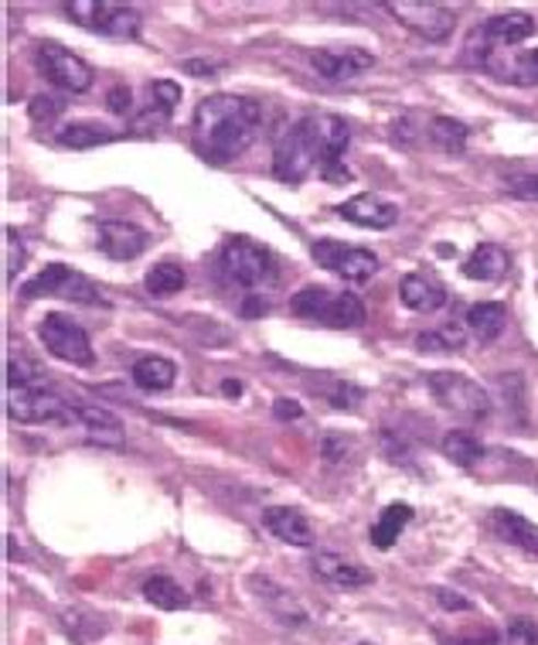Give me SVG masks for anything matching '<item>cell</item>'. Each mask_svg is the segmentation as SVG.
Returning <instances> with one entry per match:
<instances>
[{
  "label": "cell",
  "instance_id": "2e32d148",
  "mask_svg": "<svg viewBox=\"0 0 538 645\" xmlns=\"http://www.w3.org/2000/svg\"><path fill=\"white\" fill-rule=\"evenodd\" d=\"M313 574L334 584V588H341V591H358L375 580V574L368 567L347 561V557H337V553H318V557H313Z\"/></svg>",
  "mask_w": 538,
  "mask_h": 645
},
{
  "label": "cell",
  "instance_id": "6da1fadb",
  "mask_svg": "<svg viewBox=\"0 0 538 645\" xmlns=\"http://www.w3.org/2000/svg\"><path fill=\"white\" fill-rule=\"evenodd\" d=\"M263 123V106L245 97H229V92H215L202 100L192 116V137L202 158L226 165L256 140Z\"/></svg>",
  "mask_w": 538,
  "mask_h": 645
},
{
  "label": "cell",
  "instance_id": "5b68a950",
  "mask_svg": "<svg viewBox=\"0 0 538 645\" xmlns=\"http://www.w3.org/2000/svg\"><path fill=\"white\" fill-rule=\"evenodd\" d=\"M382 8L402 27H409L416 38L430 45H443L447 38H454V31H457V14L443 4H433V0H386Z\"/></svg>",
  "mask_w": 538,
  "mask_h": 645
},
{
  "label": "cell",
  "instance_id": "ba28073f",
  "mask_svg": "<svg viewBox=\"0 0 538 645\" xmlns=\"http://www.w3.org/2000/svg\"><path fill=\"white\" fill-rule=\"evenodd\" d=\"M38 338L42 346L69 365H92L96 362V352H92L89 335L79 321L66 318V315H45V321L38 325Z\"/></svg>",
  "mask_w": 538,
  "mask_h": 645
},
{
  "label": "cell",
  "instance_id": "f6af8a7d",
  "mask_svg": "<svg viewBox=\"0 0 538 645\" xmlns=\"http://www.w3.org/2000/svg\"><path fill=\"white\" fill-rule=\"evenodd\" d=\"M218 66L215 61H202V58H192V61H184V72H192V76H211Z\"/></svg>",
  "mask_w": 538,
  "mask_h": 645
},
{
  "label": "cell",
  "instance_id": "30bf717a",
  "mask_svg": "<svg viewBox=\"0 0 538 645\" xmlns=\"http://www.w3.org/2000/svg\"><path fill=\"white\" fill-rule=\"evenodd\" d=\"M313 168H321V165H318V150H313V140H310V134H307V123L297 120L294 127L279 137V144H276V150H273V174H276L279 181L297 184V181H304Z\"/></svg>",
  "mask_w": 538,
  "mask_h": 645
},
{
  "label": "cell",
  "instance_id": "603a6c76",
  "mask_svg": "<svg viewBox=\"0 0 538 645\" xmlns=\"http://www.w3.org/2000/svg\"><path fill=\"white\" fill-rule=\"evenodd\" d=\"M130 376H134V383H137L140 389H147V393H164V389H171L174 380H178V365H174L171 359H164V355H144V359L134 362Z\"/></svg>",
  "mask_w": 538,
  "mask_h": 645
},
{
  "label": "cell",
  "instance_id": "7402d4cb",
  "mask_svg": "<svg viewBox=\"0 0 538 645\" xmlns=\"http://www.w3.org/2000/svg\"><path fill=\"white\" fill-rule=\"evenodd\" d=\"M504 325H508V307L497 304V301H481L467 312V331L478 338L481 346L497 342Z\"/></svg>",
  "mask_w": 538,
  "mask_h": 645
},
{
  "label": "cell",
  "instance_id": "ffe728a7",
  "mask_svg": "<svg viewBox=\"0 0 538 645\" xmlns=\"http://www.w3.org/2000/svg\"><path fill=\"white\" fill-rule=\"evenodd\" d=\"M531 35H535V18L525 14V11L494 14V18H488V24L481 31V38L491 42V45H518Z\"/></svg>",
  "mask_w": 538,
  "mask_h": 645
},
{
  "label": "cell",
  "instance_id": "4316f807",
  "mask_svg": "<svg viewBox=\"0 0 538 645\" xmlns=\"http://www.w3.org/2000/svg\"><path fill=\"white\" fill-rule=\"evenodd\" d=\"M187 284V276H184V267L174 263V260H161V263H153L144 276V287L150 297H174L181 294Z\"/></svg>",
  "mask_w": 538,
  "mask_h": 645
},
{
  "label": "cell",
  "instance_id": "5bb4252c",
  "mask_svg": "<svg viewBox=\"0 0 538 645\" xmlns=\"http://www.w3.org/2000/svg\"><path fill=\"white\" fill-rule=\"evenodd\" d=\"M147 242H150V236L134 223L106 219L96 226V246L110 260H137L147 250Z\"/></svg>",
  "mask_w": 538,
  "mask_h": 645
},
{
  "label": "cell",
  "instance_id": "d4e9b609",
  "mask_svg": "<svg viewBox=\"0 0 538 645\" xmlns=\"http://www.w3.org/2000/svg\"><path fill=\"white\" fill-rule=\"evenodd\" d=\"M307 386L318 393L321 399H328L334 410H355L362 399H365V389L362 386L347 383L341 376H318V380H310Z\"/></svg>",
  "mask_w": 538,
  "mask_h": 645
},
{
  "label": "cell",
  "instance_id": "f546056e",
  "mask_svg": "<svg viewBox=\"0 0 538 645\" xmlns=\"http://www.w3.org/2000/svg\"><path fill=\"white\" fill-rule=\"evenodd\" d=\"M144 598H147L153 608H161V611H181V608H187L184 588H181V584H178L174 577H168V574L150 577V580L144 584Z\"/></svg>",
  "mask_w": 538,
  "mask_h": 645
},
{
  "label": "cell",
  "instance_id": "b9f144b4",
  "mask_svg": "<svg viewBox=\"0 0 538 645\" xmlns=\"http://www.w3.org/2000/svg\"><path fill=\"white\" fill-rule=\"evenodd\" d=\"M436 601L443 611H473V601L457 595V591H447V588H436Z\"/></svg>",
  "mask_w": 538,
  "mask_h": 645
},
{
  "label": "cell",
  "instance_id": "7bdbcfd3",
  "mask_svg": "<svg viewBox=\"0 0 538 645\" xmlns=\"http://www.w3.org/2000/svg\"><path fill=\"white\" fill-rule=\"evenodd\" d=\"M344 451H347V441H344V438H334V434H324V438H321V454H324V461H341Z\"/></svg>",
  "mask_w": 538,
  "mask_h": 645
},
{
  "label": "cell",
  "instance_id": "d6986e66",
  "mask_svg": "<svg viewBox=\"0 0 538 645\" xmlns=\"http://www.w3.org/2000/svg\"><path fill=\"white\" fill-rule=\"evenodd\" d=\"M399 301L409 307V312H420V315H433L439 312L443 304H447V291H443L436 281L423 273H409L405 281L399 284Z\"/></svg>",
  "mask_w": 538,
  "mask_h": 645
},
{
  "label": "cell",
  "instance_id": "f1b7e54d",
  "mask_svg": "<svg viewBox=\"0 0 538 645\" xmlns=\"http://www.w3.org/2000/svg\"><path fill=\"white\" fill-rule=\"evenodd\" d=\"M72 270L66 263H48L42 273H35L31 281L21 287V297L24 301H35V297H61V291H66Z\"/></svg>",
  "mask_w": 538,
  "mask_h": 645
},
{
  "label": "cell",
  "instance_id": "7c38bea8",
  "mask_svg": "<svg viewBox=\"0 0 538 645\" xmlns=\"http://www.w3.org/2000/svg\"><path fill=\"white\" fill-rule=\"evenodd\" d=\"M304 123H307V134L313 140V150H318L321 174L337 168L347 144H352V127H347V120H341L334 113H310V116H304Z\"/></svg>",
  "mask_w": 538,
  "mask_h": 645
},
{
  "label": "cell",
  "instance_id": "8d00e7d4",
  "mask_svg": "<svg viewBox=\"0 0 538 645\" xmlns=\"http://www.w3.org/2000/svg\"><path fill=\"white\" fill-rule=\"evenodd\" d=\"M24 242L14 229H4V263H8V284L18 276V270L24 267Z\"/></svg>",
  "mask_w": 538,
  "mask_h": 645
},
{
  "label": "cell",
  "instance_id": "e575fe53",
  "mask_svg": "<svg viewBox=\"0 0 538 645\" xmlns=\"http://www.w3.org/2000/svg\"><path fill=\"white\" fill-rule=\"evenodd\" d=\"M27 113H31V120H35V123H45V127H51V123L66 113V100L48 97V92H45V97H35L27 103Z\"/></svg>",
  "mask_w": 538,
  "mask_h": 645
},
{
  "label": "cell",
  "instance_id": "836d02e7",
  "mask_svg": "<svg viewBox=\"0 0 538 645\" xmlns=\"http://www.w3.org/2000/svg\"><path fill=\"white\" fill-rule=\"evenodd\" d=\"M76 423L89 427L92 434H116V430H119V420H116L110 410H103V407H89V404H82V407L76 410Z\"/></svg>",
  "mask_w": 538,
  "mask_h": 645
},
{
  "label": "cell",
  "instance_id": "60d3db41",
  "mask_svg": "<svg viewBox=\"0 0 538 645\" xmlns=\"http://www.w3.org/2000/svg\"><path fill=\"white\" fill-rule=\"evenodd\" d=\"M106 106H110V113H116V116H126L134 110V92H130V86H113L110 92H106Z\"/></svg>",
  "mask_w": 538,
  "mask_h": 645
},
{
  "label": "cell",
  "instance_id": "c3c4849f",
  "mask_svg": "<svg viewBox=\"0 0 538 645\" xmlns=\"http://www.w3.org/2000/svg\"><path fill=\"white\" fill-rule=\"evenodd\" d=\"M362 645H371V642H362Z\"/></svg>",
  "mask_w": 538,
  "mask_h": 645
},
{
  "label": "cell",
  "instance_id": "277c9868",
  "mask_svg": "<svg viewBox=\"0 0 538 645\" xmlns=\"http://www.w3.org/2000/svg\"><path fill=\"white\" fill-rule=\"evenodd\" d=\"M426 389L433 393V399L439 407H447L450 414L463 417V420H484L491 414V396L488 389L470 380L463 373H450V369H439V373H430Z\"/></svg>",
  "mask_w": 538,
  "mask_h": 645
},
{
  "label": "cell",
  "instance_id": "74e56055",
  "mask_svg": "<svg viewBox=\"0 0 538 645\" xmlns=\"http://www.w3.org/2000/svg\"><path fill=\"white\" fill-rule=\"evenodd\" d=\"M150 92H153V103L150 106H157L161 113H174V106H178V100H181V86L178 82H168V79H161V82H153L150 86Z\"/></svg>",
  "mask_w": 538,
  "mask_h": 645
},
{
  "label": "cell",
  "instance_id": "ab89813d",
  "mask_svg": "<svg viewBox=\"0 0 538 645\" xmlns=\"http://www.w3.org/2000/svg\"><path fill=\"white\" fill-rule=\"evenodd\" d=\"M504 638H508V645H538V625L531 619H512Z\"/></svg>",
  "mask_w": 538,
  "mask_h": 645
},
{
  "label": "cell",
  "instance_id": "7dc6e473",
  "mask_svg": "<svg viewBox=\"0 0 538 645\" xmlns=\"http://www.w3.org/2000/svg\"><path fill=\"white\" fill-rule=\"evenodd\" d=\"M221 389H226L229 396H239V393H242V386H239V383H232V380H226V383H221Z\"/></svg>",
  "mask_w": 538,
  "mask_h": 645
},
{
  "label": "cell",
  "instance_id": "1f68e13d",
  "mask_svg": "<svg viewBox=\"0 0 538 645\" xmlns=\"http://www.w3.org/2000/svg\"><path fill=\"white\" fill-rule=\"evenodd\" d=\"M45 383V369L38 362H31L24 355L8 359V386L11 389H42Z\"/></svg>",
  "mask_w": 538,
  "mask_h": 645
},
{
  "label": "cell",
  "instance_id": "f35d334b",
  "mask_svg": "<svg viewBox=\"0 0 538 645\" xmlns=\"http://www.w3.org/2000/svg\"><path fill=\"white\" fill-rule=\"evenodd\" d=\"M512 79L522 82V86H538V48L518 55L515 69H512Z\"/></svg>",
  "mask_w": 538,
  "mask_h": 645
},
{
  "label": "cell",
  "instance_id": "cb8c5ba5",
  "mask_svg": "<svg viewBox=\"0 0 538 645\" xmlns=\"http://www.w3.org/2000/svg\"><path fill=\"white\" fill-rule=\"evenodd\" d=\"M409 519H413V509H409L405 502L386 506L382 512H378V519L371 522V533H368L371 546H378V550H392L396 540H399V533L409 527Z\"/></svg>",
  "mask_w": 538,
  "mask_h": 645
},
{
  "label": "cell",
  "instance_id": "8fae6325",
  "mask_svg": "<svg viewBox=\"0 0 538 645\" xmlns=\"http://www.w3.org/2000/svg\"><path fill=\"white\" fill-rule=\"evenodd\" d=\"M38 69L61 92H85L92 86V69L76 52H69L66 45H58V42H42L38 45Z\"/></svg>",
  "mask_w": 538,
  "mask_h": 645
},
{
  "label": "cell",
  "instance_id": "e0dca14e",
  "mask_svg": "<svg viewBox=\"0 0 538 645\" xmlns=\"http://www.w3.org/2000/svg\"><path fill=\"white\" fill-rule=\"evenodd\" d=\"M263 527L270 536H276L279 543H290V546H313V530L300 509L290 506H273L263 509Z\"/></svg>",
  "mask_w": 538,
  "mask_h": 645
},
{
  "label": "cell",
  "instance_id": "bcb514c9",
  "mask_svg": "<svg viewBox=\"0 0 538 645\" xmlns=\"http://www.w3.org/2000/svg\"><path fill=\"white\" fill-rule=\"evenodd\" d=\"M260 312H266V304H263V301H249V304L242 307V315H245V318H252V315H260Z\"/></svg>",
  "mask_w": 538,
  "mask_h": 645
},
{
  "label": "cell",
  "instance_id": "52a82bcc",
  "mask_svg": "<svg viewBox=\"0 0 538 645\" xmlns=\"http://www.w3.org/2000/svg\"><path fill=\"white\" fill-rule=\"evenodd\" d=\"M310 257L321 270L337 273L347 284H365L368 276L378 270V257L371 250H362V246H347L337 239H318L310 246Z\"/></svg>",
  "mask_w": 538,
  "mask_h": 645
},
{
  "label": "cell",
  "instance_id": "484cf974",
  "mask_svg": "<svg viewBox=\"0 0 538 645\" xmlns=\"http://www.w3.org/2000/svg\"><path fill=\"white\" fill-rule=\"evenodd\" d=\"M116 140V134L103 123H92V120H79V123H66V127L58 131V144L61 147H72V150H89V147H100Z\"/></svg>",
  "mask_w": 538,
  "mask_h": 645
},
{
  "label": "cell",
  "instance_id": "44dd1931",
  "mask_svg": "<svg viewBox=\"0 0 538 645\" xmlns=\"http://www.w3.org/2000/svg\"><path fill=\"white\" fill-rule=\"evenodd\" d=\"M512 260L508 253L501 250L497 242H481L478 250H473L463 263V276H470V281H481V284H494L501 281L504 273H508Z\"/></svg>",
  "mask_w": 538,
  "mask_h": 645
},
{
  "label": "cell",
  "instance_id": "ee69618b",
  "mask_svg": "<svg viewBox=\"0 0 538 645\" xmlns=\"http://www.w3.org/2000/svg\"><path fill=\"white\" fill-rule=\"evenodd\" d=\"M273 414H276L279 420H300V417H304V407L297 404V399H276V404H273Z\"/></svg>",
  "mask_w": 538,
  "mask_h": 645
},
{
  "label": "cell",
  "instance_id": "9c48e42d",
  "mask_svg": "<svg viewBox=\"0 0 538 645\" xmlns=\"http://www.w3.org/2000/svg\"><path fill=\"white\" fill-rule=\"evenodd\" d=\"M76 404L61 399L58 393L42 389H11L8 417L18 423H76Z\"/></svg>",
  "mask_w": 538,
  "mask_h": 645
},
{
  "label": "cell",
  "instance_id": "83f0119b",
  "mask_svg": "<svg viewBox=\"0 0 538 645\" xmlns=\"http://www.w3.org/2000/svg\"><path fill=\"white\" fill-rule=\"evenodd\" d=\"M467 137H470V131L454 116H433L430 120V144L439 147L443 154H450V158H460V154L467 150Z\"/></svg>",
  "mask_w": 538,
  "mask_h": 645
},
{
  "label": "cell",
  "instance_id": "ac0fdd59",
  "mask_svg": "<svg viewBox=\"0 0 538 645\" xmlns=\"http://www.w3.org/2000/svg\"><path fill=\"white\" fill-rule=\"evenodd\" d=\"M491 530L504 543H512L525 553H538V527L515 509H494L491 512Z\"/></svg>",
  "mask_w": 538,
  "mask_h": 645
},
{
  "label": "cell",
  "instance_id": "3957f363",
  "mask_svg": "<svg viewBox=\"0 0 538 645\" xmlns=\"http://www.w3.org/2000/svg\"><path fill=\"white\" fill-rule=\"evenodd\" d=\"M221 273L229 276L232 284L239 287H270L276 281V260L266 246H260L256 239L249 236H232L218 253Z\"/></svg>",
  "mask_w": 538,
  "mask_h": 645
},
{
  "label": "cell",
  "instance_id": "4fadbf2b",
  "mask_svg": "<svg viewBox=\"0 0 538 645\" xmlns=\"http://www.w3.org/2000/svg\"><path fill=\"white\" fill-rule=\"evenodd\" d=\"M310 66L328 82H347L368 72L375 66V55L365 48H321V52H310Z\"/></svg>",
  "mask_w": 538,
  "mask_h": 645
},
{
  "label": "cell",
  "instance_id": "7a4b0ae2",
  "mask_svg": "<svg viewBox=\"0 0 538 645\" xmlns=\"http://www.w3.org/2000/svg\"><path fill=\"white\" fill-rule=\"evenodd\" d=\"M290 312L307 318V321H318L328 328H362L365 325V304L352 294V291H331L321 284H310L304 291H297L290 297Z\"/></svg>",
  "mask_w": 538,
  "mask_h": 645
},
{
  "label": "cell",
  "instance_id": "9a60e30c",
  "mask_svg": "<svg viewBox=\"0 0 538 645\" xmlns=\"http://www.w3.org/2000/svg\"><path fill=\"white\" fill-rule=\"evenodd\" d=\"M337 215L344 223H355L362 229H389V226L399 223V205L365 192V195H355V199L341 202Z\"/></svg>",
  "mask_w": 538,
  "mask_h": 645
},
{
  "label": "cell",
  "instance_id": "d6a6232c",
  "mask_svg": "<svg viewBox=\"0 0 538 645\" xmlns=\"http://www.w3.org/2000/svg\"><path fill=\"white\" fill-rule=\"evenodd\" d=\"M416 346L423 352H460L463 349V328L447 325V328H439V331H423L416 338Z\"/></svg>",
  "mask_w": 538,
  "mask_h": 645
},
{
  "label": "cell",
  "instance_id": "8992f818",
  "mask_svg": "<svg viewBox=\"0 0 538 645\" xmlns=\"http://www.w3.org/2000/svg\"><path fill=\"white\" fill-rule=\"evenodd\" d=\"M66 14L85 27V31H96V35L106 38H137L140 35V14L126 4H113V0H72L66 4Z\"/></svg>",
  "mask_w": 538,
  "mask_h": 645
},
{
  "label": "cell",
  "instance_id": "4dcf8cb0",
  "mask_svg": "<svg viewBox=\"0 0 538 645\" xmlns=\"http://www.w3.org/2000/svg\"><path fill=\"white\" fill-rule=\"evenodd\" d=\"M443 454H447L454 465H460V468H473L481 461L484 448H481L478 438L467 434V430H450V434L443 438Z\"/></svg>",
  "mask_w": 538,
  "mask_h": 645
},
{
  "label": "cell",
  "instance_id": "d590c367",
  "mask_svg": "<svg viewBox=\"0 0 538 645\" xmlns=\"http://www.w3.org/2000/svg\"><path fill=\"white\" fill-rule=\"evenodd\" d=\"M504 192L525 199V202H538V171H525V174H508L504 178Z\"/></svg>",
  "mask_w": 538,
  "mask_h": 645
}]
</instances>
